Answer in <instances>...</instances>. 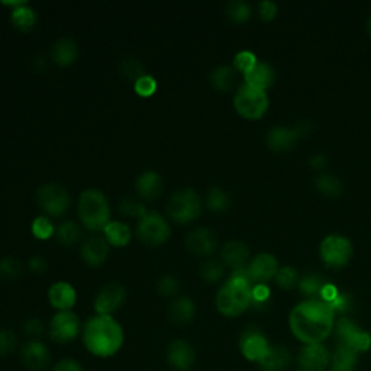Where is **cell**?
Masks as SVG:
<instances>
[{
    "mask_svg": "<svg viewBox=\"0 0 371 371\" xmlns=\"http://www.w3.org/2000/svg\"><path fill=\"white\" fill-rule=\"evenodd\" d=\"M119 212L126 218H137V219H141L148 214L145 205L142 202H140L138 199L130 197V196L123 197L121 200Z\"/></svg>",
    "mask_w": 371,
    "mask_h": 371,
    "instance_id": "8d00e7d4",
    "label": "cell"
},
{
    "mask_svg": "<svg viewBox=\"0 0 371 371\" xmlns=\"http://www.w3.org/2000/svg\"><path fill=\"white\" fill-rule=\"evenodd\" d=\"M196 305L188 296L174 299L169 308V320L176 325H188L195 320Z\"/></svg>",
    "mask_w": 371,
    "mask_h": 371,
    "instance_id": "d4e9b609",
    "label": "cell"
},
{
    "mask_svg": "<svg viewBox=\"0 0 371 371\" xmlns=\"http://www.w3.org/2000/svg\"><path fill=\"white\" fill-rule=\"evenodd\" d=\"M83 325L73 310L57 312L49 322V338L57 343H70L82 334Z\"/></svg>",
    "mask_w": 371,
    "mask_h": 371,
    "instance_id": "30bf717a",
    "label": "cell"
},
{
    "mask_svg": "<svg viewBox=\"0 0 371 371\" xmlns=\"http://www.w3.org/2000/svg\"><path fill=\"white\" fill-rule=\"evenodd\" d=\"M56 235H57V240L60 244L66 247H71L75 243H78V240H80L82 231H80V226H78L74 221H64L59 225Z\"/></svg>",
    "mask_w": 371,
    "mask_h": 371,
    "instance_id": "836d02e7",
    "label": "cell"
},
{
    "mask_svg": "<svg viewBox=\"0 0 371 371\" xmlns=\"http://www.w3.org/2000/svg\"><path fill=\"white\" fill-rule=\"evenodd\" d=\"M157 290H158V293H160L162 296L171 298V296H174V295L178 293L180 281H178V279H177L176 276L166 274V276L158 279V281H157Z\"/></svg>",
    "mask_w": 371,
    "mask_h": 371,
    "instance_id": "ee69618b",
    "label": "cell"
},
{
    "mask_svg": "<svg viewBox=\"0 0 371 371\" xmlns=\"http://www.w3.org/2000/svg\"><path fill=\"white\" fill-rule=\"evenodd\" d=\"M186 248L199 257H209L218 247L217 236L207 228H197L186 236Z\"/></svg>",
    "mask_w": 371,
    "mask_h": 371,
    "instance_id": "e0dca14e",
    "label": "cell"
},
{
    "mask_svg": "<svg viewBox=\"0 0 371 371\" xmlns=\"http://www.w3.org/2000/svg\"><path fill=\"white\" fill-rule=\"evenodd\" d=\"M240 348L243 355L250 361H260L270 350L267 338L260 331L248 328L243 332L240 339Z\"/></svg>",
    "mask_w": 371,
    "mask_h": 371,
    "instance_id": "2e32d148",
    "label": "cell"
},
{
    "mask_svg": "<svg viewBox=\"0 0 371 371\" xmlns=\"http://www.w3.org/2000/svg\"><path fill=\"white\" fill-rule=\"evenodd\" d=\"M169 217L180 225L190 224L202 214L200 196L193 189H183L176 192L167 203Z\"/></svg>",
    "mask_w": 371,
    "mask_h": 371,
    "instance_id": "5b68a950",
    "label": "cell"
},
{
    "mask_svg": "<svg viewBox=\"0 0 371 371\" xmlns=\"http://www.w3.org/2000/svg\"><path fill=\"white\" fill-rule=\"evenodd\" d=\"M32 233L38 240H48L56 233V228L48 217H37L32 222Z\"/></svg>",
    "mask_w": 371,
    "mask_h": 371,
    "instance_id": "60d3db41",
    "label": "cell"
},
{
    "mask_svg": "<svg viewBox=\"0 0 371 371\" xmlns=\"http://www.w3.org/2000/svg\"><path fill=\"white\" fill-rule=\"evenodd\" d=\"M329 305L335 312H346L351 306V299L348 295H338V298Z\"/></svg>",
    "mask_w": 371,
    "mask_h": 371,
    "instance_id": "db71d44e",
    "label": "cell"
},
{
    "mask_svg": "<svg viewBox=\"0 0 371 371\" xmlns=\"http://www.w3.org/2000/svg\"><path fill=\"white\" fill-rule=\"evenodd\" d=\"M49 305L57 309V312L71 310L77 302V291L67 281H57L48 290Z\"/></svg>",
    "mask_w": 371,
    "mask_h": 371,
    "instance_id": "d6986e66",
    "label": "cell"
},
{
    "mask_svg": "<svg viewBox=\"0 0 371 371\" xmlns=\"http://www.w3.org/2000/svg\"><path fill=\"white\" fill-rule=\"evenodd\" d=\"M52 371H85L80 361L74 358H63L52 367Z\"/></svg>",
    "mask_w": 371,
    "mask_h": 371,
    "instance_id": "681fc988",
    "label": "cell"
},
{
    "mask_svg": "<svg viewBox=\"0 0 371 371\" xmlns=\"http://www.w3.org/2000/svg\"><path fill=\"white\" fill-rule=\"evenodd\" d=\"M270 298V288L266 284H255L253 287V303H264Z\"/></svg>",
    "mask_w": 371,
    "mask_h": 371,
    "instance_id": "f907efd6",
    "label": "cell"
},
{
    "mask_svg": "<svg viewBox=\"0 0 371 371\" xmlns=\"http://www.w3.org/2000/svg\"><path fill=\"white\" fill-rule=\"evenodd\" d=\"M358 353L351 350L350 347L339 346L331 358V368L329 371H354L357 364Z\"/></svg>",
    "mask_w": 371,
    "mask_h": 371,
    "instance_id": "f1b7e54d",
    "label": "cell"
},
{
    "mask_svg": "<svg viewBox=\"0 0 371 371\" xmlns=\"http://www.w3.org/2000/svg\"><path fill=\"white\" fill-rule=\"evenodd\" d=\"M51 57L60 67H68L75 63L78 57V47L77 44L70 38H61L59 39L51 49Z\"/></svg>",
    "mask_w": 371,
    "mask_h": 371,
    "instance_id": "484cf974",
    "label": "cell"
},
{
    "mask_svg": "<svg viewBox=\"0 0 371 371\" xmlns=\"http://www.w3.org/2000/svg\"><path fill=\"white\" fill-rule=\"evenodd\" d=\"M22 328L26 335L32 338H38L44 332V324L38 320V317H28V320L23 322Z\"/></svg>",
    "mask_w": 371,
    "mask_h": 371,
    "instance_id": "c3c4849f",
    "label": "cell"
},
{
    "mask_svg": "<svg viewBox=\"0 0 371 371\" xmlns=\"http://www.w3.org/2000/svg\"><path fill=\"white\" fill-rule=\"evenodd\" d=\"M20 358L26 368L32 371L45 370L51 364L48 347L39 339H31L20 348Z\"/></svg>",
    "mask_w": 371,
    "mask_h": 371,
    "instance_id": "9a60e30c",
    "label": "cell"
},
{
    "mask_svg": "<svg viewBox=\"0 0 371 371\" xmlns=\"http://www.w3.org/2000/svg\"><path fill=\"white\" fill-rule=\"evenodd\" d=\"M37 63H38V66H37V70H41V71H44L45 68H47V63H45V60L41 57V59H37Z\"/></svg>",
    "mask_w": 371,
    "mask_h": 371,
    "instance_id": "6f0895ef",
    "label": "cell"
},
{
    "mask_svg": "<svg viewBox=\"0 0 371 371\" xmlns=\"http://www.w3.org/2000/svg\"><path fill=\"white\" fill-rule=\"evenodd\" d=\"M244 80H245V85L266 92L269 87L273 86L276 80V73H274V68L269 63L258 61L254 66V68L244 75Z\"/></svg>",
    "mask_w": 371,
    "mask_h": 371,
    "instance_id": "cb8c5ba5",
    "label": "cell"
},
{
    "mask_svg": "<svg viewBox=\"0 0 371 371\" xmlns=\"http://www.w3.org/2000/svg\"><path fill=\"white\" fill-rule=\"evenodd\" d=\"M236 83V71L229 66H219L210 73V85L219 92H231Z\"/></svg>",
    "mask_w": 371,
    "mask_h": 371,
    "instance_id": "f546056e",
    "label": "cell"
},
{
    "mask_svg": "<svg viewBox=\"0 0 371 371\" xmlns=\"http://www.w3.org/2000/svg\"><path fill=\"white\" fill-rule=\"evenodd\" d=\"M338 288L334 286V284H331V283H325L324 284V287H322V290H321V300H324V302H327V303H332L336 298H338Z\"/></svg>",
    "mask_w": 371,
    "mask_h": 371,
    "instance_id": "f5cc1de1",
    "label": "cell"
},
{
    "mask_svg": "<svg viewBox=\"0 0 371 371\" xmlns=\"http://www.w3.org/2000/svg\"><path fill=\"white\" fill-rule=\"evenodd\" d=\"M225 13L229 20L233 23H245L250 20L253 15L251 6L244 2V0H233V2H229L225 8Z\"/></svg>",
    "mask_w": 371,
    "mask_h": 371,
    "instance_id": "e575fe53",
    "label": "cell"
},
{
    "mask_svg": "<svg viewBox=\"0 0 371 371\" xmlns=\"http://www.w3.org/2000/svg\"><path fill=\"white\" fill-rule=\"evenodd\" d=\"M295 132L298 134V137H306L308 134H310L312 132V125L309 123V121H300L298 122V125L293 128Z\"/></svg>",
    "mask_w": 371,
    "mask_h": 371,
    "instance_id": "11a10c76",
    "label": "cell"
},
{
    "mask_svg": "<svg viewBox=\"0 0 371 371\" xmlns=\"http://www.w3.org/2000/svg\"><path fill=\"white\" fill-rule=\"evenodd\" d=\"M335 310L321 299H309L293 308L290 313V329L308 343H321L334 329Z\"/></svg>",
    "mask_w": 371,
    "mask_h": 371,
    "instance_id": "6da1fadb",
    "label": "cell"
},
{
    "mask_svg": "<svg viewBox=\"0 0 371 371\" xmlns=\"http://www.w3.org/2000/svg\"><path fill=\"white\" fill-rule=\"evenodd\" d=\"M126 300V290L119 283H109L100 288L95 299L96 315L114 316Z\"/></svg>",
    "mask_w": 371,
    "mask_h": 371,
    "instance_id": "7c38bea8",
    "label": "cell"
},
{
    "mask_svg": "<svg viewBox=\"0 0 371 371\" xmlns=\"http://www.w3.org/2000/svg\"><path fill=\"white\" fill-rule=\"evenodd\" d=\"M276 283L279 287L288 290V288H293L295 286L299 284L300 279H299V273L293 269V267H280L276 277H274Z\"/></svg>",
    "mask_w": 371,
    "mask_h": 371,
    "instance_id": "ab89813d",
    "label": "cell"
},
{
    "mask_svg": "<svg viewBox=\"0 0 371 371\" xmlns=\"http://www.w3.org/2000/svg\"><path fill=\"white\" fill-rule=\"evenodd\" d=\"M257 63H258L257 57H255V54H253L251 51H241L235 56L233 68H235V71H240L245 75L248 71H251L254 68V66Z\"/></svg>",
    "mask_w": 371,
    "mask_h": 371,
    "instance_id": "f6af8a7d",
    "label": "cell"
},
{
    "mask_svg": "<svg viewBox=\"0 0 371 371\" xmlns=\"http://www.w3.org/2000/svg\"><path fill=\"white\" fill-rule=\"evenodd\" d=\"M324 284L325 283L321 280L320 276L309 274V276H305L303 279H300L298 286H299V288L303 295L315 296V295H321V290H322Z\"/></svg>",
    "mask_w": 371,
    "mask_h": 371,
    "instance_id": "7bdbcfd3",
    "label": "cell"
},
{
    "mask_svg": "<svg viewBox=\"0 0 371 371\" xmlns=\"http://www.w3.org/2000/svg\"><path fill=\"white\" fill-rule=\"evenodd\" d=\"M157 87H158L157 80L150 74H145L138 82L134 83L135 93L141 97H151L157 92Z\"/></svg>",
    "mask_w": 371,
    "mask_h": 371,
    "instance_id": "bcb514c9",
    "label": "cell"
},
{
    "mask_svg": "<svg viewBox=\"0 0 371 371\" xmlns=\"http://www.w3.org/2000/svg\"><path fill=\"white\" fill-rule=\"evenodd\" d=\"M121 74L129 82H138L145 75L144 64L137 59H126L121 63Z\"/></svg>",
    "mask_w": 371,
    "mask_h": 371,
    "instance_id": "74e56055",
    "label": "cell"
},
{
    "mask_svg": "<svg viewBox=\"0 0 371 371\" xmlns=\"http://www.w3.org/2000/svg\"><path fill=\"white\" fill-rule=\"evenodd\" d=\"M11 20L19 31H31L38 20V16L32 8L23 4L12 11Z\"/></svg>",
    "mask_w": 371,
    "mask_h": 371,
    "instance_id": "4dcf8cb0",
    "label": "cell"
},
{
    "mask_svg": "<svg viewBox=\"0 0 371 371\" xmlns=\"http://www.w3.org/2000/svg\"><path fill=\"white\" fill-rule=\"evenodd\" d=\"M365 30H367L368 35L371 37V16L367 19V23H365Z\"/></svg>",
    "mask_w": 371,
    "mask_h": 371,
    "instance_id": "680465c9",
    "label": "cell"
},
{
    "mask_svg": "<svg viewBox=\"0 0 371 371\" xmlns=\"http://www.w3.org/2000/svg\"><path fill=\"white\" fill-rule=\"evenodd\" d=\"M231 206L229 195L221 188H212L206 196V207L214 214H224Z\"/></svg>",
    "mask_w": 371,
    "mask_h": 371,
    "instance_id": "1f68e13d",
    "label": "cell"
},
{
    "mask_svg": "<svg viewBox=\"0 0 371 371\" xmlns=\"http://www.w3.org/2000/svg\"><path fill=\"white\" fill-rule=\"evenodd\" d=\"M137 238L148 247H160L170 238V225L157 212H148L137 224Z\"/></svg>",
    "mask_w": 371,
    "mask_h": 371,
    "instance_id": "52a82bcc",
    "label": "cell"
},
{
    "mask_svg": "<svg viewBox=\"0 0 371 371\" xmlns=\"http://www.w3.org/2000/svg\"><path fill=\"white\" fill-rule=\"evenodd\" d=\"M103 232H104L106 241H108L111 247H115V248L126 247L132 240V229L129 228V225L123 222H118V221L111 222L103 229Z\"/></svg>",
    "mask_w": 371,
    "mask_h": 371,
    "instance_id": "4316f807",
    "label": "cell"
},
{
    "mask_svg": "<svg viewBox=\"0 0 371 371\" xmlns=\"http://www.w3.org/2000/svg\"><path fill=\"white\" fill-rule=\"evenodd\" d=\"M299 137L293 128L274 126L269 130L266 144L273 152H288L295 148Z\"/></svg>",
    "mask_w": 371,
    "mask_h": 371,
    "instance_id": "44dd1931",
    "label": "cell"
},
{
    "mask_svg": "<svg viewBox=\"0 0 371 371\" xmlns=\"http://www.w3.org/2000/svg\"><path fill=\"white\" fill-rule=\"evenodd\" d=\"M233 108L244 119H261L269 109V96L266 92L244 83L233 97Z\"/></svg>",
    "mask_w": 371,
    "mask_h": 371,
    "instance_id": "8992f818",
    "label": "cell"
},
{
    "mask_svg": "<svg viewBox=\"0 0 371 371\" xmlns=\"http://www.w3.org/2000/svg\"><path fill=\"white\" fill-rule=\"evenodd\" d=\"M167 363L176 371H189L196 361V351L186 339H174L167 347Z\"/></svg>",
    "mask_w": 371,
    "mask_h": 371,
    "instance_id": "5bb4252c",
    "label": "cell"
},
{
    "mask_svg": "<svg viewBox=\"0 0 371 371\" xmlns=\"http://www.w3.org/2000/svg\"><path fill=\"white\" fill-rule=\"evenodd\" d=\"M224 273H225L224 264L218 260L205 261L200 266V270H199V274L203 279V281H206L209 284L218 283L224 277Z\"/></svg>",
    "mask_w": 371,
    "mask_h": 371,
    "instance_id": "d590c367",
    "label": "cell"
},
{
    "mask_svg": "<svg viewBox=\"0 0 371 371\" xmlns=\"http://www.w3.org/2000/svg\"><path fill=\"white\" fill-rule=\"evenodd\" d=\"M339 346H346L355 353H364L371 347V336L350 317H341L335 327Z\"/></svg>",
    "mask_w": 371,
    "mask_h": 371,
    "instance_id": "8fae6325",
    "label": "cell"
},
{
    "mask_svg": "<svg viewBox=\"0 0 371 371\" xmlns=\"http://www.w3.org/2000/svg\"><path fill=\"white\" fill-rule=\"evenodd\" d=\"M82 260L90 267H100L109 255V244L104 236H92L82 245Z\"/></svg>",
    "mask_w": 371,
    "mask_h": 371,
    "instance_id": "ffe728a7",
    "label": "cell"
},
{
    "mask_svg": "<svg viewBox=\"0 0 371 371\" xmlns=\"http://www.w3.org/2000/svg\"><path fill=\"white\" fill-rule=\"evenodd\" d=\"M290 363V354L283 347H270L258 364L262 371H283Z\"/></svg>",
    "mask_w": 371,
    "mask_h": 371,
    "instance_id": "83f0119b",
    "label": "cell"
},
{
    "mask_svg": "<svg viewBox=\"0 0 371 371\" xmlns=\"http://www.w3.org/2000/svg\"><path fill=\"white\" fill-rule=\"evenodd\" d=\"M331 355L322 343H308L299 354V365L303 371H324Z\"/></svg>",
    "mask_w": 371,
    "mask_h": 371,
    "instance_id": "ac0fdd59",
    "label": "cell"
},
{
    "mask_svg": "<svg viewBox=\"0 0 371 371\" xmlns=\"http://www.w3.org/2000/svg\"><path fill=\"white\" fill-rule=\"evenodd\" d=\"M18 348V335L12 329H0V357H8Z\"/></svg>",
    "mask_w": 371,
    "mask_h": 371,
    "instance_id": "b9f144b4",
    "label": "cell"
},
{
    "mask_svg": "<svg viewBox=\"0 0 371 371\" xmlns=\"http://www.w3.org/2000/svg\"><path fill=\"white\" fill-rule=\"evenodd\" d=\"M353 253L354 248L348 238L336 233L325 236L320 247L321 260L331 269H341L347 266L353 257Z\"/></svg>",
    "mask_w": 371,
    "mask_h": 371,
    "instance_id": "ba28073f",
    "label": "cell"
},
{
    "mask_svg": "<svg viewBox=\"0 0 371 371\" xmlns=\"http://www.w3.org/2000/svg\"><path fill=\"white\" fill-rule=\"evenodd\" d=\"M82 339L93 357L106 360L122 350L125 331L114 316L95 315L83 325Z\"/></svg>",
    "mask_w": 371,
    "mask_h": 371,
    "instance_id": "7a4b0ae2",
    "label": "cell"
},
{
    "mask_svg": "<svg viewBox=\"0 0 371 371\" xmlns=\"http://www.w3.org/2000/svg\"><path fill=\"white\" fill-rule=\"evenodd\" d=\"M37 203L47 215L60 218L70 209L71 200L68 192L57 183L42 184L37 192Z\"/></svg>",
    "mask_w": 371,
    "mask_h": 371,
    "instance_id": "9c48e42d",
    "label": "cell"
},
{
    "mask_svg": "<svg viewBox=\"0 0 371 371\" xmlns=\"http://www.w3.org/2000/svg\"><path fill=\"white\" fill-rule=\"evenodd\" d=\"M78 218L89 231H103L111 224V206L100 190L89 189L78 197Z\"/></svg>",
    "mask_w": 371,
    "mask_h": 371,
    "instance_id": "277c9868",
    "label": "cell"
},
{
    "mask_svg": "<svg viewBox=\"0 0 371 371\" xmlns=\"http://www.w3.org/2000/svg\"><path fill=\"white\" fill-rule=\"evenodd\" d=\"M316 189L327 197H339L342 195V181L332 174H321L316 178Z\"/></svg>",
    "mask_w": 371,
    "mask_h": 371,
    "instance_id": "d6a6232c",
    "label": "cell"
},
{
    "mask_svg": "<svg viewBox=\"0 0 371 371\" xmlns=\"http://www.w3.org/2000/svg\"><path fill=\"white\" fill-rule=\"evenodd\" d=\"M217 309L226 317L243 315L253 305V286L245 277L231 276L218 290L215 299Z\"/></svg>",
    "mask_w": 371,
    "mask_h": 371,
    "instance_id": "3957f363",
    "label": "cell"
},
{
    "mask_svg": "<svg viewBox=\"0 0 371 371\" xmlns=\"http://www.w3.org/2000/svg\"><path fill=\"white\" fill-rule=\"evenodd\" d=\"M221 260L224 266L232 270L245 269L250 261V248L241 241H229L221 250Z\"/></svg>",
    "mask_w": 371,
    "mask_h": 371,
    "instance_id": "7402d4cb",
    "label": "cell"
},
{
    "mask_svg": "<svg viewBox=\"0 0 371 371\" xmlns=\"http://www.w3.org/2000/svg\"><path fill=\"white\" fill-rule=\"evenodd\" d=\"M137 193L145 202H152L160 197L163 192V178L157 171H144L137 180Z\"/></svg>",
    "mask_w": 371,
    "mask_h": 371,
    "instance_id": "603a6c76",
    "label": "cell"
},
{
    "mask_svg": "<svg viewBox=\"0 0 371 371\" xmlns=\"http://www.w3.org/2000/svg\"><path fill=\"white\" fill-rule=\"evenodd\" d=\"M279 272V261L273 254L261 253L255 258H253L248 266L247 273L251 284H266L272 279L276 277Z\"/></svg>",
    "mask_w": 371,
    "mask_h": 371,
    "instance_id": "4fadbf2b",
    "label": "cell"
},
{
    "mask_svg": "<svg viewBox=\"0 0 371 371\" xmlns=\"http://www.w3.org/2000/svg\"><path fill=\"white\" fill-rule=\"evenodd\" d=\"M279 12V8L274 2H270V0H264V2L258 4V15L262 20H273Z\"/></svg>",
    "mask_w": 371,
    "mask_h": 371,
    "instance_id": "7dc6e473",
    "label": "cell"
},
{
    "mask_svg": "<svg viewBox=\"0 0 371 371\" xmlns=\"http://www.w3.org/2000/svg\"><path fill=\"white\" fill-rule=\"evenodd\" d=\"M30 270L35 274H42L48 270V262L42 255H34L30 260Z\"/></svg>",
    "mask_w": 371,
    "mask_h": 371,
    "instance_id": "816d5d0a",
    "label": "cell"
},
{
    "mask_svg": "<svg viewBox=\"0 0 371 371\" xmlns=\"http://www.w3.org/2000/svg\"><path fill=\"white\" fill-rule=\"evenodd\" d=\"M22 276V264L13 257H5L0 260V277L4 280H18Z\"/></svg>",
    "mask_w": 371,
    "mask_h": 371,
    "instance_id": "f35d334b",
    "label": "cell"
},
{
    "mask_svg": "<svg viewBox=\"0 0 371 371\" xmlns=\"http://www.w3.org/2000/svg\"><path fill=\"white\" fill-rule=\"evenodd\" d=\"M310 166L313 169H317V170H321L327 166V157L322 155V154H317L315 157H312V160H310Z\"/></svg>",
    "mask_w": 371,
    "mask_h": 371,
    "instance_id": "9f6ffc18",
    "label": "cell"
}]
</instances>
